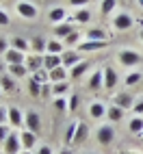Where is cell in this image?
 I'll list each match as a JSON object with an SVG mask.
<instances>
[{"label": "cell", "instance_id": "52a82bcc", "mask_svg": "<svg viewBox=\"0 0 143 154\" xmlns=\"http://www.w3.org/2000/svg\"><path fill=\"white\" fill-rule=\"evenodd\" d=\"M9 124L15 126V128H20V126L24 124V113L20 111L17 106H11V109H9Z\"/></svg>", "mask_w": 143, "mask_h": 154}, {"label": "cell", "instance_id": "7402d4cb", "mask_svg": "<svg viewBox=\"0 0 143 154\" xmlns=\"http://www.w3.org/2000/svg\"><path fill=\"white\" fill-rule=\"evenodd\" d=\"M87 37H89V42H106V33L102 28H91Z\"/></svg>", "mask_w": 143, "mask_h": 154}, {"label": "cell", "instance_id": "60d3db41", "mask_svg": "<svg viewBox=\"0 0 143 154\" xmlns=\"http://www.w3.org/2000/svg\"><path fill=\"white\" fill-rule=\"evenodd\" d=\"M65 42H67L69 46H72V44H76V42H78V33H76V30H74V33H72L69 37H65Z\"/></svg>", "mask_w": 143, "mask_h": 154}, {"label": "cell", "instance_id": "9a60e30c", "mask_svg": "<svg viewBox=\"0 0 143 154\" xmlns=\"http://www.w3.org/2000/svg\"><path fill=\"white\" fill-rule=\"evenodd\" d=\"M20 141H22V146L26 148V150H30L37 143V135L35 132H30V130H24L22 135H20Z\"/></svg>", "mask_w": 143, "mask_h": 154}, {"label": "cell", "instance_id": "7a4b0ae2", "mask_svg": "<svg viewBox=\"0 0 143 154\" xmlns=\"http://www.w3.org/2000/svg\"><path fill=\"white\" fill-rule=\"evenodd\" d=\"M119 63L124 65V67L139 65V63H141V54L132 52V50H124V52H119Z\"/></svg>", "mask_w": 143, "mask_h": 154}, {"label": "cell", "instance_id": "6da1fadb", "mask_svg": "<svg viewBox=\"0 0 143 154\" xmlns=\"http://www.w3.org/2000/svg\"><path fill=\"white\" fill-rule=\"evenodd\" d=\"M24 126H26V130H30V132H35V135H39V130H41V119H39V115H37L35 111L24 113Z\"/></svg>", "mask_w": 143, "mask_h": 154}, {"label": "cell", "instance_id": "d6986e66", "mask_svg": "<svg viewBox=\"0 0 143 154\" xmlns=\"http://www.w3.org/2000/svg\"><path fill=\"white\" fill-rule=\"evenodd\" d=\"M65 76H67V69H65L63 65L50 72V80H52V85H56V83H63V80H65Z\"/></svg>", "mask_w": 143, "mask_h": 154}, {"label": "cell", "instance_id": "f5cc1de1", "mask_svg": "<svg viewBox=\"0 0 143 154\" xmlns=\"http://www.w3.org/2000/svg\"><path fill=\"white\" fill-rule=\"evenodd\" d=\"M139 5H141V7H143V0H139Z\"/></svg>", "mask_w": 143, "mask_h": 154}, {"label": "cell", "instance_id": "d590c367", "mask_svg": "<svg viewBox=\"0 0 143 154\" xmlns=\"http://www.w3.org/2000/svg\"><path fill=\"white\" fill-rule=\"evenodd\" d=\"M113 9H115V0H104V2H102V7H100V11L106 15V13L113 11Z\"/></svg>", "mask_w": 143, "mask_h": 154}, {"label": "cell", "instance_id": "db71d44e", "mask_svg": "<svg viewBox=\"0 0 143 154\" xmlns=\"http://www.w3.org/2000/svg\"><path fill=\"white\" fill-rule=\"evenodd\" d=\"M141 42H143V30H141Z\"/></svg>", "mask_w": 143, "mask_h": 154}, {"label": "cell", "instance_id": "7c38bea8", "mask_svg": "<svg viewBox=\"0 0 143 154\" xmlns=\"http://www.w3.org/2000/svg\"><path fill=\"white\" fill-rule=\"evenodd\" d=\"M61 59H63V67H74V65H78V63H80L78 52H72V50L63 52V54H61Z\"/></svg>", "mask_w": 143, "mask_h": 154}, {"label": "cell", "instance_id": "836d02e7", "mask_svg": "<svg viewBox=\"0 0 143 154\" xmlns=\"http://www.w3.org/2000/svg\"><path fill=\"white\" fill-rule=\"evenodd\" d=\"M89 17H91V13L87 11V9H78V11H76V15H74V20H76V22H89Z\"/></svg>", "mask_w": 143, "mask_h": 154}, {"label": "cell", "instance_id": "681fc988", "mask_svg": "<svg viewBox=\"0 0 143 154\" xmlns=\"http://www.w3.org/2000/svg\"><path fill=\"white\" fill-rule=\"evenodd\" d=\"M61 154H72V152H69V150H63V152H61Z\"/></svg>", "mask_w": 143, "mask_h": 154}, {"label": "cell", "instance_id": "11a10c76", "mask_svg": "<svg viewBox=\"0 0 143 154\" xmlns=\"http://www.w3.org/2000/svg\"><path fill=\"white\" fill-rule=\"evenodd\" d=\"M0 98H2V94H0Z\"/></svg>", "mask_w": 143, "mask_h": 154}, {"label": "cell", "instance_id": "e575fe53", "mask_svg": "<svg viewBox=\"0 0 143 154\" xmlns=\"http://www.w3.org/2000/svg\"><path fill=\"white\" fill-rule=\"evenodd\" d=\"M139 80H141V74H139V72H132V74H128V76H126V80H124V83L132 87V85H137Z\"/></svg>", "mask_w": 143, "mask_h": 154}, {"label": "cell", "instance_id": "ee69618b", "mask_svg": "<svg viewBox=\"0 0 143 154\" xmlns=\"http://www.w3.org/2000/svg\"><path fill=\"white\" fill-rule=\"evenodd\" d=\"M50 91H52V87H50V85H44V89H41V98H48Z\"/></svg>", "mask_w": 143, "mask_h": 154}, {"label": "cell", "instance_id": "d4e9b609", "mask_svg": "<svg viewBox=\"0 0 143 154\" xmlns=\"http://www.w3.org/2000/svg\"><path fill=\"white\" fill-rule=\"evenodd\" d=\"M106 115H108L111 122H119L121 117H124V109H119V106H111V109L106 111Z\"/></svg>", "mask_w": 143, "mask_h": 154}, {"label": "cell", "instance_id": "277c9868", "mask_svg": "<svg viewBox=\"0 0 143 154\" xmlns=\"http://www.w3.org/2000/svg\"><path fill=\"white\" fill-rule=\"evenodd\" d=\"M20 135H15V132H11V135L7 137V141H5V154H20Z\"/></svg>", "mask_w": 143, "mask_h": 154}, {"label": "cell", "instance_id": "44dd1931", "mask_svg": "<svg viewBox=\"0 0 143 154\" xmlns=\"http://www.w3.org/2000/svg\"><path fill=\"white\" fill-rule=\"evenodd\" d=\"M87 139V124L85 122H78V128H76V137H74V146L83 143Z\"/></svg>", "mask_w": 143, "mask_h": 154}, {"label": "cell", "instance_id": "484cf974", "mask_svg": "<svg viewBox=\"0 0 143 154\" xmlns=\"http://www.w3.org/2000/svg\"><path fill=\"white\" fill-rule=\"evenodd\" d=\"M0 87H2L5 91H13V89H15V80H13L11 76L2 74V76H0Z\"/></svg>", "mask_w": 143, "mask_h": 154}, {"label": "cell", "instance_id": "ab89813d", "mask_svg": "<svg viewBox=\"0 0 143 154\" xmlns=\"http://www.w3.org/2000/svg\"><path fill=\"white\" fill-rule=\"evenodd\" d=\"M7 119H9V109H2V106H0V124H5Z\"/></svg>", "mask_w": 143, "mask_h": 154}, {"label": "cell", "instance_id": "c3c4849f", "mask_svg": "<svg viewBox=\"0 0 143 154\" xmlns=\"http://www.w3.org/2000/svg\"><path fill=\"white\" fill-rule=\"evenodd\" d=\"M2 72H5V65H2V61H0V76H2Z\"/></svg>", "mask_w": 143, "mask_h": 154}, {"label": "cell", "instance_id": "30bf717a", "mask_svg": "<svg viewBox=\"0 0 143 154\" xmlns=\"http://www.w3.org/2000/svg\"><path fill=\"white\" fill-rule=\"evenodd\" d=\"M15 9H17V13L22 15V17H28V20L37 15V9L30 5V2H17V7H15Z\"/></svg>", "mask_w": 143, "mask_h": 154}, {"label": "cell", "instance_id": "ffe728a7", "mask_svg": "<svg viewBox=\"0 0 143 154\" xmlns=\"http://www.w3.org/2000/svg\"><path fill=\"white\" fill-rule=\"evenodd\" d=\"M104 113H106V106L104 104H102V102H93V104H91L89 106V115L91 117H104Z\"/></svg>", "mask_w": 143, "mask_h": 154}, {"label": "cell", "instance_id": "8992f818", "mask_svg": "<svg viewBox=\"0 0 143 154\" xmlns=\"http://www.w3.org/2000/svg\"><path fill=\"white\" fill-rule=\"evenodd\" d=\"M26 69L28 72H33V74H35V72H39V69H44V57H39V54H30L28 59H26Z\"/></svg>", "mask_w": 143, "mask_h": 154}, {"label": "cell", "instance_id": "1f68e13d", "mask_svg": "<svg viewBox=\"0 0 143 154\" xmlns=\"http://www.w3.org/2000/svg\"><path fill=\"white\" fill-rule=\"evenodd\" d=\"M46 50H48V54H61V50H63V46H61L59 42H48Z\"/></svg>", "mask_w": 143, "mask_h": 154}, {"label": "cell", "instance_id": "f35d334b", "mask_svg": "<svg viewBox=\"0 0 143 154\" xmlns=\"http://www.w3.org/2000/svg\"><path fill=\"white\" fill-rule=\"evenodd\" d=\"M9 135H11V132H9V128H7L5 124H0V141H7Z\"/></svg>", "mask_w": 143, "mask_h": 154}, {"label": "cell", "instance_id": "816d5d0a", "mask_svg": "<svg viewBox=\"0 0 143 154\" xmlns=\"http://www.w3.org/2000/svg\"><path fill=\"white\" fill-rule=\"evenodd\" d=\"M20 154H33V152H20Z\"/></svg>", "mask_w": 143, "mask_h": 154}, {"label": "cell", "instance_id": "2e32d148", "mask_svg": "<svg viewBox=\"0 0 143 154\" xmlns=\"http://www.w3.org/2000/svg\"><path fill=\"white\" fill-rule=\"evenodd\" d=\"M128 130L135 132V135H143V117H141V115L132 117V119L128 122Z\"/></svg>", "mask_w": 143, "mask_h": 154}, {"label": "cell", "instance_id": "74e56055", "mask_svg": "<svg viewBox=\"0 0 143 154\" xmlns=\"http://www.w3.org/2000/svg\"><path fill=\"white\" fill-rule=\"evenodd\" d=\"M78 100H80V98H78V96H76V94H72V98H69V100H67V109H69V111H72V113H74V111H76V109H78Z\"/></svg>", "mask_w": 143, "mask_h": 154}, {"label": "cell", "instance_id": "f1b7e54d", "mask_svg": "<svg viewBox=\"0 0 143 154\" xmlns=\"http://www.w3.org/2000/svg\"><path fill=\"white\" fill-rule=\"evenodd\" d=\"M11 46H13L15 50H20V52H26V50H28V42H26V39H22V37H15L13 42H11Z\"/></svg>", "mask_w": 143, "mask_h": 154}, {"label": "cell", "instance_id": "3957f363", "mask_svg": "<svg viewBox=\"0 0 143 154\" xmlns=\"http://www.w3.org/2000/svg\"><path fill=\"white\" fill-rule=\"evenodd\" d=\"M113 139H115L113 126H100V128H98V141L102 143V146H111Z\"/></svg>", "mask_w": 143, "mask_h": 154}, {"label": "cell", "instance_id": "ba28073f", "mask_svg": "<svg viewBox=\"0 0 143 154\" xmlns=\"http://www.w3.org/2000/svg\"><path fill=\"white\" fill-rule=\"evenodd\" d=\"M61 65H63L61 54H46V57H44V67H46L48 72H52V69H56V67H61Z\"/></svg>", "mask_w": 143, "mask_h": 154}, {"label": "cell", "instance_id": "4316f807", "mask_svg": "<svg viewBox=\"0 0 143 154\" xmlns=\"http://www.w3.org/2000/svg\"><path fill=\"white\" fill-rule=\"evenodd\" d=\"M54 33H56V37H69L74 33V28H72V24H59L54 28Z\"/></svg>", "mask_w": 143, "mask_h": 154}, {"label": "cell", "instance_id": "cb8c5ba5", "mask_svg": "<svg viewBox=\"0 0 143 154\" xmlns=\"http://www.w3.org/2000/svg\"><path fill=\"white\" fill-rule=\"evenodd\" d=\"M41 89H44V85H41V83H37L35 78H30V83H28V91H30V96H33V98H41Z\"/></svg>", "mask_w": 143, "mask_h": 154}, {"label": "cell", "instance_id": "e0dca14e", "mask_svg": "<svg viewBox=\"0 0 143 154\" xmlns=\"http://www.w3.org/2000/svg\"><path fill=\"white\" fill-rule=\"evenodd\" d=\"M87 69H89V61H80L78 65H74V67H72V72H69V76L74 78V80H78V78H80V76H83L85 72H87Z\"/></svg>", "mask_w": 143, "mask_h": 154}, {"label": "cell", "instance_id": "9c48e42d", "mask_svg": "<svg viewBox=\"0 0 143 154\" xmlns=\"http://www.w3.org/2000/svg\"><path fill=\"white\" fill-rule=\"evenodd\" d=\"M100 87H104V69L93 72V74H91V78H89V89L98 91Z\"/></svg>", "mask_w": 143, "mask_h": 154}, {"label": "cell", "instance_id": "7bdbcfd3", "mask_svg": "<svg viewBox=\"0 0 143 154\" xmlns=\"http://www.w3.org/2000/svg\"><path fill=\"white\" fill-rule=\"evenodd\" d=\"M0 24H2V26H7V24H9V15H7L5 11H0Z\"/></svg>", "mask_w": 143, "mask_h": 154}, {"label": "cell", "instance_id": "7dc6e473", "mask_svg": "<svg viewBox=\"0 0 143 154\" xmlns=\"http://www.w3.org/2000/svg\"><path fill=\"white\" fill-rule=\"evenodd\" d=\"M9 50V44L5 42V39H0V52H7Z\"/></svg>", "mask_w": 143, "mask_h": 154}, {"label": "cell", "instance_id": "83f0119b", "mask_svg": "<svg viewBox=\"0 0 143 154\" xmlns=\"http://www.w3.org/2000/svg\"><path fill=\"white\" fill-rule=\"evenodd\" d=\"M46 46H48V44L44 42L41 37H35L33 42H30V48L35 50V54H39V52H41V50H46Z\"/></svg>", "mask_w": 143, "mask_h": 154}, {"label": "cell", "instance_id": "f907efd6", "mask_svg": "<svg viewBox=\"0 0 143 154\" xmlns=\"http://www.w3.org/2000/svg\"><path fill=\"white\" fill-rule=\"evenodd\" d=\"M121 154H137V152H121Z\"/></svg>", "mask_w": 143, "mask_h": 154}, {"label": "cell", "instance_id": "f6af8a7d", "mask_svg": "<svg viewBox=\"0 0 143 154\" xmlns=\"http://www.w3.org/2000/svg\"><path fill=\"white\" fill-rule=\"evenodd\" d=\"M37 154H52V150H50V146H41L37 150Z\"/></svg>", "mask_w": 143, "mask_h": 154}, {"label": "cell", "instance_id": "8fae6325", "mask_svg": "<svg viewBox=\"0 0 143 154\" xmlns=\"http://www.w3.org/2000/svg\"><path fill=\"white\" fill-rule=\"evenodd\" d=\"M113 104L115 106H119V109H132V106H135V104H132V98L128 96V94H117L115 98H113Z\"/></svg>", "mask_w": 143, "mask_h": 154}, {"label": "cell", "instance_id": "5bb4252c", "mask_svg": "<svg viewBox=\"0 0 143 154\" xmlns=\"http://www.w3.org/2000/svg\"><path fill=\"white\" fill-rule=\"evenodd\" d=\"M117 85V72L113 67H106L104 69V87L106 89H113Z\"/></svg>", "mask_w": 143, "mask_h": 154}, {"label": "cell", "instance_id": "4dcf8cb0", "mask_svg": "<svg viewBox=\"0 0 143 154\" xmlns=\"http://www.w3.org/2000/svg\"><path fill=\"white\" fill-rule=\"evenodd\" d=\"M67 89H69V85H67V83H56V85H52V94H54L56 98H61Z\"/></svg>", "mask_w": 143, "mask_h": 154}, {"label": "cell", "instance_id": "bcb514c9", "mask_svg": "<svg viewBox=\"0 0 143 154\" xmlns=\"http://www.w3.org/2000/svg\"><path fill=\"white\" fill-rule=\"evenodd\" d=\"M87 2H89V0H69V5H74V7H83Z\"/></svg>", "mask_w": 143, "mask_h": 154}, {"label": "cell", "instance_id": "f546056e", "mask_svg": "<svg viewBox=\"0 0 143 154\" xmlns=\"http://www.w3.org/2000/svg\"><path fill=\"white\" fill-rule=\"evenodd\" d=\"M9 72L15 76V78H22V76H26V65H9Z\"/></svg>", "mask_w": 143, "mask_h": 154}, {"label": "cell", "instance_id": "9f6ffc18", "mask_svg": "<svg viewBox=\"0 0 143 154\" xmlns=\"http://www.w3.org/2000/svg\"><path fill=\"white\" fill-rule=\"evenodd\" d=\"M0 154H5V152H0Z\"/></svg>", "mask_w": 143, "mask_h": 154}, {"label": "cell", "instance_id": "603a6c76", "mask_svg": "<svg viewBox=\"0 0 143 154\" xmlns=\"http://www.w3.org/2000/svg\"><path fill=\"white\" fill-rule=\"evenodd\" d=\"M76 128H78V122H72L65 130V146H72L74 143V137H76Z\"/></svg>", "mask_w": 143, "mask_h": 154}, {"label": "cell", "instance_id": "8d00e7d4", "mask_svg": "<svg viewBox=\"0 0 143 154\" xmlns=\"http://www.w3.org/2000/svg\"><path fill=\"white\" fill-rule=\"evenodd\" d=\"M54 109L61 111V113L67 111V100H65V98H54Z\"/></svg>", "mask_w": 143, "mask_h": 154}, {"label": "cell", "instance_id": "4fadbf2b", "mask_svg": "<svg viewBox=\"0 0 143 154\" xmlns=\"http://www.w3.org/2000/svg\"><path fill=\"white\" fill-rule=\"evenodd\" d=\"M132 26V17L128 15V13H119L117 17H115V28L117 30H128Z\"/></svg>", "mask_w": 143, "mask_h": 154}, {"label": "cell", "instance_id": "b9f144b4", "mask_svg": "<svg viewBox=\"0 0 143 154\" xmlns=\"http://www.w3.org/2000/svg\"><path fill=\"white\" fill-rule=\"evenodd\" d=\"M132 111H135L137 115H143V102H137V104L132 106Z\"/></svg>", "mask_w": 143, "mask_h": 154}, {"label": "cell", "instance_id": "5b68a950", "mask_svg": "<svg viewBox=\"0 0 143 154\" xmlns=\"http://www.w3.org/2000/svg\"><path fill=\"white\" fill-rule=\"evenodd\" d=\"M5 61L9 65H24L26 63V61H24V52H20V50H15V48H9L5 52Z\"/></svg>", "mask_w": 143, "mask_h": 154}, {"label": "cell", "instance_id": "d6a6232c", "mask_svg": "<svg viewBox=\"0 0 143 154\" xmlns=\"http://www.w3.org/2000/svg\"><path fill=\"white\" fill-rule=\"evenodd\" d=\"M65 17V11L61 7H56V9H52V11H50V20H52V22H61V20Z\"/></svg>", "mask_w": 143, "mask_h": 154}, {"label": "cell", "instance_id": "ac0fdd59", "mask_svg": "<svg viewBox=\"0 0 143 154\" xmlns=\"http://www.w3.org/2000/svg\"><path fill=\"white\" fill-rule=\"evenodd\" d=\"M78 48L83 50V52H91V50H100V48H106V42H83V44H78Z\"/></svg>", "mask_w": 143, "mask_h": 154}]
</instances>
